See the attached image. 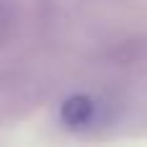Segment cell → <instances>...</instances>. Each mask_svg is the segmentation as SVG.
Wrapping results in <instances>:
<instances>
[{
    "label": "cell",
    "instance_id": "1",
    "mask_svg": "<svg viewBox=\"0 0 147 147\" xmlns=\"http://www.w3.org/2000/svg\"><path fill=\"white\" fill-rule=\"evenodd\" d=\"M59 116H62V121H65L67 127H85V124L93 119V101H90L88 96H83V93L70 96V98L62 103Z\"/></svg>",
    "mask_w": 147,
    "mask_h": 147
}]
</instances>
